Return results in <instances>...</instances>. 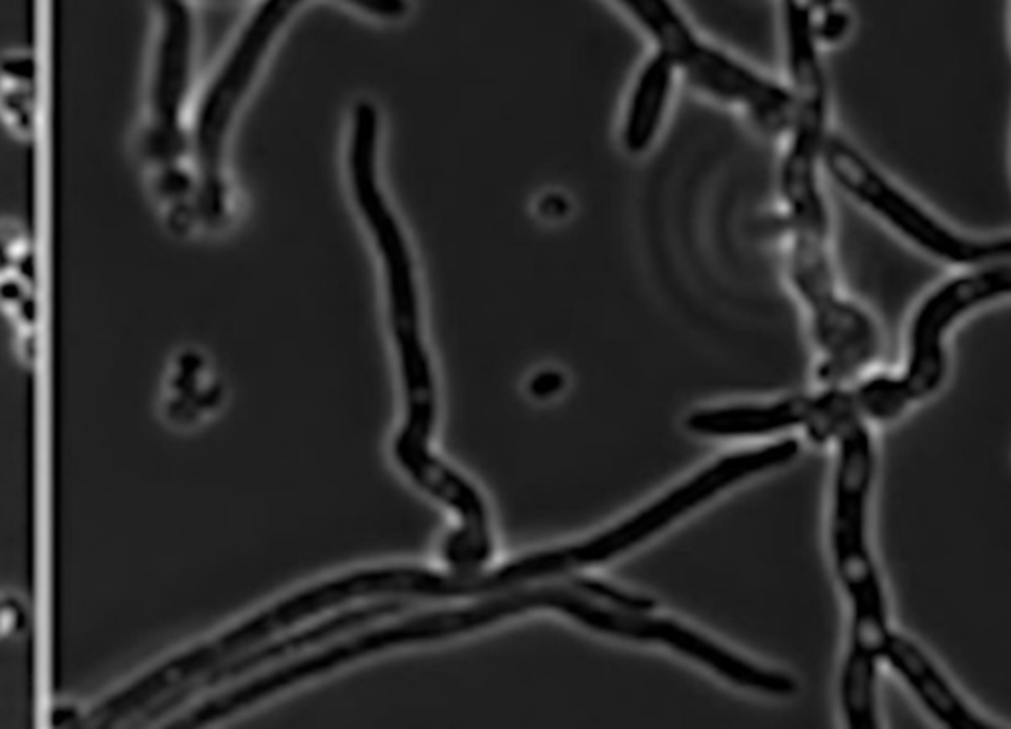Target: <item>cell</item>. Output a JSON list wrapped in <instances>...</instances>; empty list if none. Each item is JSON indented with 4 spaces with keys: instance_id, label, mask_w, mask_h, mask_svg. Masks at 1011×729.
<instances>
[{
    "instance_id": "obj_6",
    "label": "cell",
    "mask_w": 1011,
    "mask_h": 729,
    "mask_svg": "<svg viewBox=\"0 0 1011 729\" xmlns=\"http://www.w3.org/2000/svg\"><path fill=\"white\" fill-rule=\"evenodd\" d=\"M1010 263L970 267L967 273L952 277L937 287L914 312L903 372L897 383L909 406L931 398L949 372L947 337L950 329L968 312L1010 293Z\"/></svg>"
},
{
    "instance_id": "obj_1",
    "label": "cell",
    "mask_w": 1011,
    "mask_h": 729,
    "mask_svg": "<svg viewBox=\"0 0 1011 729\" xmlns=\"http://www.w3.org/2000/svg\"><path fill=\"white\" fill-rule=\"evenodd\" d=\"M378 134L380 117L376 107L370 101L358 103L348 142V178L356 206L382 259L388 284L391 334L400 358L408 413L396 441V457L421 489L457 512L459 528L453 532L454 540L479 548L490 540L482 498L429 451L436 426V378L423 340L416 263L408 236L380 184Z\"/></svg>"
},
{
    "instance_id": "obj_12",
    "label": "cell",
    "mask_w": 1011,
    "mask_h": 729,
    "mask_svg": "<svg viewBox=\"0 0 1011 729\" xmlns=\"http://www.w3.org/2000/svg\"><path fill=\"white\" fill-rule=\"evenodd\" d=\"M639 20L648 34L657 40L658 52L674 60L675 68L685 70L698 60L705 42L693 34L670 0H619Z\"/></svg>"
},
{
    "instance_id": "obj_10",
    "label": "cell",
    "mask_w": 1011,
    "mask_h": 729,
    "mask_svg": "<svg viewBox=\"0 0 1011 729\" xmlns=\"http://www.w3.org/2000/svg\"><path fill=\"white\" fill-rule=\"evenodd\" d=\"M808 396H789L767 403H743L692 411L685 427L693 436L713 439L769 437L790 429H802Z\"/></svg>"
},
{
    "instance_id": "obj_11",
    "label": "cell",
    "mask_w": 1011,
    "mask_h": 729,
    "mask_svg": "<svg viewBox=\"0 0 1011 729\" xmlns=\"http://www.w3.org/2000/svg\"><path fill=\"white\" fill-rule=\"evenodd\" d=\"M674 60L657 52L640 71L624 117L622 142L630 154H642L657 139L674 83Z\"/></svg>"
},
{
    "instance_id": "obj_13",
    "label": "cell",
    "mask_w": 1011,
    "mask_h": 729,
    "mask_svg": "<svg viewBox=\"0 0 1011 729\" xmlns=\"http://www.w3.org/2000/svg\"><path fill=\"white\" fill-rule=\"evenodd\" d=\"M850 28V17L843 10L824 9V14L820 18V24L814 27L817 40H822L825 44H835L840 42Z\"/></svg>"
},
{
    "instance_id": "obj_3",
    "label": "cell",
    "mask_w": 1011,
    "mask_h": 729,
    "mask_svg": "<svg viewBox=\"0 0 1011 729\" xmlns=\"http://www.w3.org/2000/svg\"><path fill=\"white\" fill-rule=\"evenodd\" d=\"M601 599L589 596L581 587L573 586L571 581L563 586L532 587V589H518L506 596L492 597L482 603L449 611L411 617L408 621L396 622L383 629L362 632L352 639L342 640L332 645L330 649L320 650L311 657L294 660L289 665L277 668L273 672L258 676L249 680L248 685L238 686L233 690L220 693V706L228 713H236L241 708L251 703L266 700L267 696L283 690L287 686L299 685L304 678L327 672L330 668L350 662L354 658L364 657L378 650L418 642V640L441 639L449 635L474 631L490 622L500 621L510 615L525 613L533 609H553L559 613L568 615L571 619L594 629L603 615Z\"/></svg>"
},
{
    "instance_id": "obj_4",
    "label": "cell",
    "mask_w": 1011,
    "mask_h": 729,
    "mask_svg": "<svg viewBox=\"0 0 1011 729\" xmlns=\"http://www.w3.org/2000/svg\"><path fill=\"white\" fill-rule=\"evenodd\" d=\"M304 0H263L251 18L240 42L233 48L228 62L206 93L198 117V157L202 167L204 210L210 220H220L226 210V187L222 178L223 144L231 121L240 109L248 89L258 76L259 66L284 20L301 7ZM356 9L380 18H401L408 10L406 0H344Z\"/></svg>"
},
{
    "instance_id": "obj_14",
    "label": "cell",
    "mask_w": 1011,
    "mask_h": 729,
    "mask_svg": "<svg viewBox=\"0 0 1011 729\" xmlns=\"http://www.w3.org/2000/svg\"><path fill=\"white\" fill-rule=\"evenodd\" d=\"M20 621H22V615L18 613V605L0 597V635L17 631Z\"/></svg>"
},
{
    "instance_id": "obj_9",
    "label": "cell",
    "mask_w": 1011,
    "mask_h": 729,
    "mask_svg": "<svg viewBox=\"0 0 1011 729\" xmlns=\"http://www.w3.org/2000/svg\"><path fill=\"white\" fill-rule=\"evenodd\" d=\"M881 660H885L905 680L919 702L942 726L952 729L994 728L960 698V693L952 688L931 658L924 655V650L914 645L913 640L907 639L905 635L891 631Z\"/></svg>"
},
{
    "instance_id": "obj_5",
    "label": "cell",
    "mask_w": 1011,
    "mask_h": 729,
    "mask_svg": "<svg viewBox=\"0 0 1011 729\" xmlns=\"http://www.w3.org/2000/svg\"><path fill=\"white\" fill-rule=\"evenodd\" d=\"M820 164L838 187L932 258L968 269L1010 261L1008 238L980 240L952 230L883 177L842 137L825 133Z\"/></svg>"
},
{
    "instance_id": "obj_2",
    "label": "cell",
    "mask_w": 1011,
    "mask_h": 729,
    "mask_svg": "<svg viewBox=\"0 0 1011 729\" xmlns=\"http://www.w3.org/2000/svg\"><path fill=\"white\" fill-rule=\"evenodd\" d=\"M838 445L830 548L835 576L850 601V649L840 678V703L850 728H878V667L888 645V599L871 556L868 516L875 472L873 439L865 421L848 419Z\"/></svg>"
},
{
    "instance_id": "obj_8",
    "label": "cell",
    "mask_w": 1011,
    "mask_h": 729,
    "mask_svg": "<svg viewBox=\"0 0 1011 729\" xmlns=\"http://www.w3.org/2000/svg\"><path fill=\"white\" fill-rule=\"evenodd\" d=\"M409 609H413V603H409L403 597H398V599L391 597V599H386V601L364 605V607L350 609V611H344V613L337 615V617H330L327 621L309 627L304 631L287 635L283 639L276 640V642L266 645V647H259V649H249L246 655L233 657V660L230 658V662L218 665V667L202 675V678L188 682L184 686V690L180 688L178 692L172 693V698H169L167 703L177 706V703L187 698L188 693L200 692V690L220 686L223 682H233L236 678H241V676L249 675V672H256L259 668L269 667L271 662L289 658L291 655L301 652V650L320 645L324 640H330L337 635L352 631V629H358V627H364L368 622L380 621V619H386V617L406 613Z\"/></svg>"
},
{
    "instance_id": "obj_7",
    "label": "cell",
    "mask_w": 1011,
    "mask_h": 729,
    "mask_svg": "<svg viewBox=\"0 0 1011 729\" xmlns=\"http://www.w3.org/2000/svg\"><path fill=\"white\" fill-rule=\"evenodd\" d=\"M683 73L693 88L723 103L745 109L764 133H789L794 117L789 88H782L713 46H705L700 58Z\"/></svg>"
},
{
    "instance_id": "obj_15",
    "label": "cell",
    "mask_w": 1011,
    "mask_h": 729,
    "mask_svg": "<svg viewBox=\"0 0 1011 729\" xmlns=\"http://www.w3.org/2000/svg\"><path fill=\"white\" fill-rule=\"evenodd\" d=\"M832 2H834V0H814V4H817L818 9H825V7H832Z\"/></svg>"
}]
</instances>
